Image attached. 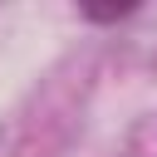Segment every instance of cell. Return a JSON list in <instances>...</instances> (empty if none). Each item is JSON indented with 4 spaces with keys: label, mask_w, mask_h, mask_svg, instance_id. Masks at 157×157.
<instances>
[{
    "label": "cell",
    "mask_w": 157,
    "mask_h": 157,
    "mask_svg": "<svg viewBox=\"0 0 157 157\" xmlns=\"http://www.w3.org/2000/svg\"><path fill=\"white\" fill-rule=\"evenodd\" d=\"M78 15H83V20H93V25H113V20H128V15H132V5H108V10H93V5H83Z\"/></svg>",
    "instance_id": "obj_1"
}]
</instances>
